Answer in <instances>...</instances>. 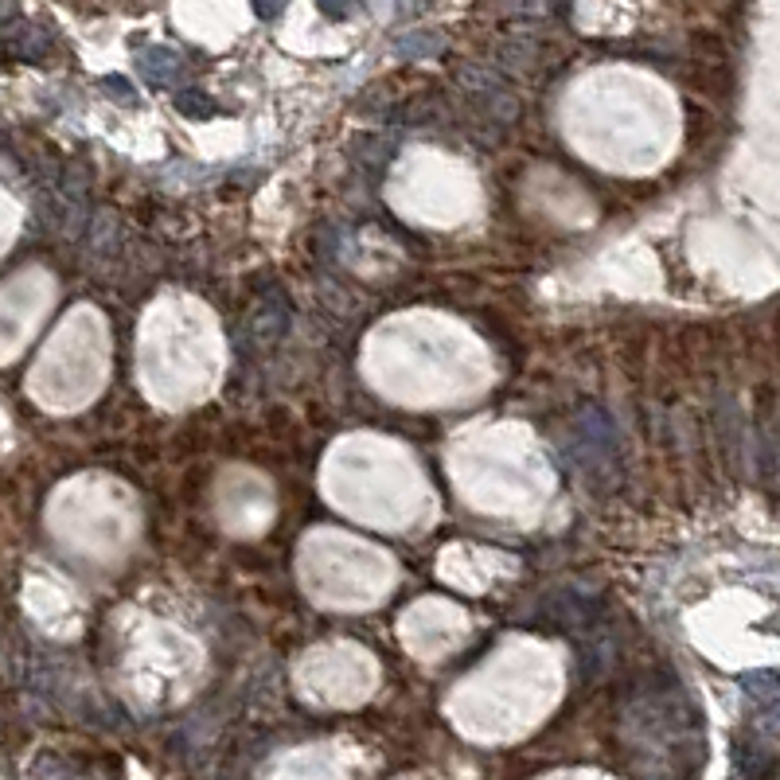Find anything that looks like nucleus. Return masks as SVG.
<instances>
[{"instance_id": "f257e3e1", "label": "nucleus", "mask_w": 780, "mask_h": 780, "mask_svg": "<svg viewBox=\"0 0 780 780\" xmlns=\"http://www.w3.org/2000/svg\"><path fill=\"white\" fill-rule=\"evenodd\" d=\"M277 4H282V0H254V9L262 12V17H270V12H274Z\"/></svg>"}]
</instances>
